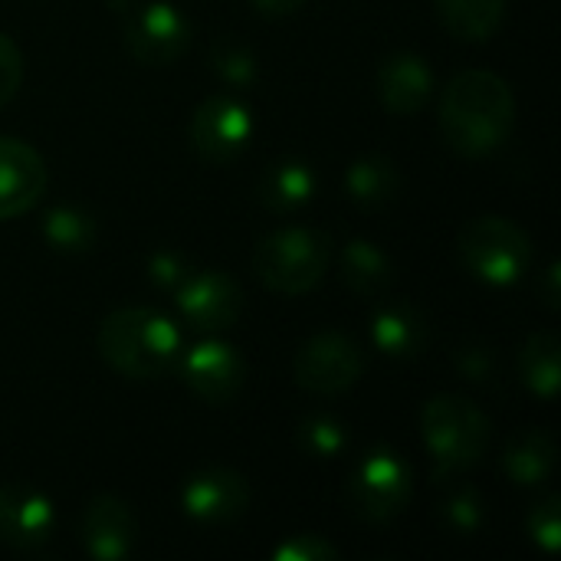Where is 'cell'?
Masks as SVG:
<instances>
[{
	"label": "cell",
	"instance_id": "1",
	"mask_svg": "<svg viewBox=\"0 0 561 561\" xmlns=\"http://www.w3.org/2000/svg\"><path fill=\"white\" fill-rule=\"evenodd\" d=\"M440 131L463 158H483L506 145L516 125V95L490 69L457 72L440 95Z\"/></svg>",
	"mask_w": 561,
	"mask_h": 561
},
{
	"label": "cell",
	"instance_id": "2",
	"mask_svg": "<svg viewBox=\"0 0 561 561\" xmlns=\"http://www.w3.org/2000/svg\"><path fill=\"white\" fill-rule=\"evenodd\" d=\"M105 365L131 381H151L181 358L178 325L154 309H118L102 319L95 335Z\"/></svg>",
	"mask_w": 561,
	"mask_h": 561
},
{
	"label": "cell",
	"instance_id": "3",
	"mask_svg": "<svg viewBox=\"0 0 561 561\" xmlns=\"http://www.w3.org/2000/svg\"><path fill=\"white\" fill-rule=\"evenodd\" d=\"M421 434L440 477L467 473L490 447V417L470 398L434 394L421 411Z\"/></svg>",
	"mask_w": 561,
	"mask_h": 561
},
{
	"label": "cell",
	"instance_id": "4",
	"mask_svg": "<svg viewBox=\"0 0 561 561\" xmlns=\"http://www.w3.org/2000/svg\"><path fill=\"white\" fill-rule=\"evenodd\" d=\"M329 266V237L312 227H283L266 233L253 250V276L279 296L316 289Z\"/></svg>",
	"mask_w": 561,
	"mask_h": 561
},
{
	"label": "cell",
	"instance_id": "5",
	"mask_svg": "<svg viewBox=\"0 0 561 561\" xmlns=\"http://www.w3.org/2000/svg\"><path fill=\"white\" fill-rule=\"evenodd\" d=\"M457 253L463 266L490 286H513L533 266L529 233L500 214H483L463 224L457 237Z\"/></svg>",
	"mask_w": 561,
	"mask_h": 561
},
{
	"label": "cell",
	"instance_id": "6",
	"mask_svg": "<svg viewBox=\"0 0 561 561\" xmlns=\"http://www.w3.org/2000/svg\"><path fill=\"white\" fill-rule=\"evenodd\" d=\"M414 493L411 467L391 447L368 450L348 477L352 513L368 526H385L398 519Z\"/></svg>",
	"mask_w": 561,
	"mask_h": 561
},
{
	"label": "cell",
	"instance_id": "7",
	"mask_svg": "<svg viewBox=\"0 0 561 561\" xmlns=\"http://www.w3.org/2000/svg\"><path fill=\"white\" fill-rule=\"evenodd\" d=\"M250 138H253V108L230 92L207 95L191 115V148L210 164H227L240 158Z\"/></svg>",
	"mask_w": 561,
	"mask_h": 561
},
{
	"label": "cell",
	"instance_id": "8",
	"mask_svg": "<svg viewBox=\"0 0 561 561\" xmlns=\"http://www.w3.org/2000/svg\"><path fill=\"white\" fill-rule=\"evenodd\" d=\"M293 375L296 385L312 394H342L362 381L365 352L342 332H319L299 348Z\"/></svg>",
	"mask_w": 561,
	"mask_h": 561
},
{
	"label": "cell",
	"instance_id": "9",
	"mask_svg": "<svg viewBox=\"0 0 561 561\" xmlns=\"http://www.w3.org/2000/svg\"><path fill=\"white\" fill-rule=\"evenodd\" d=\"M125 46L145 66H171L191 46V20L168 0H145L125 16Z\"/></svg>",
	"mask_w": 561,
	"mask_h": 561
},
{
	"label": "cell",
	"instance_id": "10",
	"mask_svg": "<svg viewBox=\"0 0 561 561\" xmlns=\"http://www.w3.org/2000/svg\"><path fill=\"white\" fill-rule=\"evenodd\" d=\"M174 302L197 332H227L243 312V293L224 270H191V276L174 289Z\"/></svg>",
	"mask_w": 561,
	"mask_h": 561
},
{
	"label": "cell",
	"instance_id": "11",
	"mask_svg": "<svg viewBox=\"0 0 561 561\" xmlns=\"http://www.w3.org/2000/svg\"><path fill=\"white\" fill-rule=\"evenodd\" d=\"M184 385L207 404H227L240 394L247 381V362L243 355L220 339H204L181 352L178 358Z\"/></svg>",
	"mask_w": 561,
	"mask_h": 561
},
{
	"label": "cell",
	"instance_id": "12",
	"mask_svg": "<svg viewBox=\"0 0 561 561\" xmlns=\"http://www.w3.org/2000/svg\"><path fill=\"white\" fill-rule=\"evenodd\" d=\"M250 483L230 467H204L181 486V510L187 519L204 526H224L247 513Z\"/></svg>",
	"mask_w": 561,
	"mask_h": 561
},
{
	"label": "cell",
	"instance_id": "13",
	"mask_svg": "<svg viewBox=\"0 0 561 561\" xmlns=\"http://www.w3.org/2000/svg\"><path fill=\"white\" fill-rule=\"evenodd\" d=\"M56 513L46 493L23 486V483H3L0 486V542L20 552H36L53 539Z\"/></svg>",
	"mask_w": 561,
	"mask_h": 561
},
{
	"label": "cell",
	"instance_id": "14",
	"mask_svg": "<svg viewBox=\"0 0 561 561\" xmlns=\"http://www.w3.org/2000/svg\"><path fill=\"white\" fill-rule=\"evenodd\" d=\"M138 519L131 506L112 493H99L85 503L82 513V546L92 559L122 561L135 552Z\"/></svg>",
	"mask_w": 561,
	"mask_h": 561
},
{
	"label": "cell",
	"instance_id": "15",
	"mask_svg": "<svg viewBox=\"0 0 561 561\" xmlns=\"http://www.w3.org/2000/svg\"><path fill=\"white\" fill-rule=\"evenodd\" d=\"M46 161L23 138L0 135V220L20 217L46 191Z\"/></svg>",
	"mask_w": 561,
	"mask_h": 561
},
{
	"label": "cell",
	"instance_id": "16",
	"mask_svg": "<svg viewBox=\"0 0 561 561\" xmlns=\"http://www.w3.org/2000/svg\"><path fill=\"white\" fill-rule=\"evenodd\" d=\"M378 99L391 115H417L434 92V69L421 53L398 49L378 66Z\"/></svg>",
	"mask_w": 561,
	"mask_h": 561
},
{
	"label": "cell",
	"instance_id": "17",
	"mask_svg": "<svg viewBox=\"0 0 561 561\" xmlns=\"http://www.w3.org/2000/svg\"><path fill=\"white\" fill-rule=\"evenodd\" d=\"M371 342L378 345L381 355L408 362L427 348L431 325L411 302H385L371 316Z\"/></svg>",
	"mask_w": 561,
	"mask_h": 561
},
{
	"label": "cell",
	"instance_id": "18",
	"mask_svg": "<svg viewBox=\"0 0 561 561\" xmlns=\"http://www.w3.org/2000/svg\"><path fill=\"white\" fill-rule=\"evenodd\" d=\"M556 457H559V444H556V434L546 431V427H529L523 434H516L503 454V473L523 486V490H533V486H542L552 470H556Z\"/></svg>",
	"mask_w": 561,
	"mask_h": 561
},
{
	"label": "cell",
	"instance_id": "19",
	"mask_svg": "<svg viewBox=\"0 0 561 561\" xmlns=\"http://www.w3.org/2000/svg\"><path fill=\"white\" fill-rule=\"evenodd\" d=\"M316 187H319V178L306 161L283 158L263 171V178L256 184V197L266 210L289 214V210L306 207L316 197Z\"/></svg>",
	"mask_w": 561,
	"mask_h": 561
},
{
	"label": "cell",
	"instance_id": "20",
	"mask_svg": "<svg viewBox=\"0 0 561 561\" xmlns=\"http://www.w3.org/2000/svg\"><path fill=\"white\" fill-rule=\"evenodd\" d=\"M339 270H342V283L355 296H365V299H375V296L388 293V286L394 283L391 256L378 243H371L365 237H355V240L345 243Z\"/></svg>",
	"mask_w": 561,
	"mask_h": 561
},
{
	"label": "cell",
	"instance_id": "21",
	"mask_svg": "<svg viewBox=\"0 0 561 561\" xmlns=\"http://www.w3.org/2000/svg\"><path fill=\"white\" fill-rule=\"evenodd\" d=\"M398 191H401V171L381 151L355 158L345 171V194H348V201H355L365 210L391 204L398 197Z\"/></svg>",
	"mask_w": 561,
	"mask_h": 561
},
{
	"label": "cell",
	"instance_id": "22",
	"mask_svg": "<svg viewBox=\"0 0 561 561\" xmlns=\"http://www.w3.org/2000/svg\"><path fill=\"white\" fill-rule=\"evenodd\" d=\"M519 378L523 385L552 401L559 394L561 385V342L556 332H536L526 339L523 352H519Z\"/></svg>",
	"mask_w": 561,
	"mask_h": 561
},
{
	"label": "cell",
	"instance_id": "23",
	"mask_svg": "<svg viewBox=\"0 0 561 561\" xmlns=\"http://www.w3.org/2000/svg\"><path fill=\"white\" fill-rule=\"evenodd\" d=\"M506 3L510 0H437V13L457 39L483 43L500 30Z\"/></svg>",
	"mask_w": 561,
	"mask_h": 561
},
{
	"label": "cell",
	"instance_id": "24",
	"mask_svg": "<svg viewBox=\"0 0 561 561\" xmlns=\"http://www.w3.org/2000/svg\"><path fill=\"white\" fill-rule=\"evenodd\" d=\"M43 240L56 253L79 256V253H89L99 243V224L85 207L59 204V207L43 214Z\"/></svg>",
	"mask_w": 561,
	"mask_h": 561
},
{
	"label": "cell",
	"instance_id": "25",
	"mask_svg": "<svg viewBox=\"0 0 561 561\" xmlns=\"http://www.w3.org/2000/svg\"><path fill=\"white\" fill-rule=\"evenodd\" d=\"M299 444H302V450L309 457L332 460V457H339L345 450L348 434H345V424L335 414H309L299 424Z\"/></svg>",
	"mask_w": 561,
	"mask_h": 561
},
{
	"label": "cell",
	"instance_id": "26",
	"mask_svg": "<svg viewBox=\"0 0 561 561\" xmlns=\"http://www.w3.org/2000/svg\"><path fill=\"white\" fill-rule=\"evenodd\" d=\"M210 66L214 72L230 82V85H250L260 72V62L253 56L250 46L237 43V39H220L210 46Z\"/></svg>",
	"mask_w": 561,
	"mask_h": 561
},
{
	"label": "cell",
	"instance_id": "27",
	"mask_svg": "<svg viewBox=\"0 0 561 561\" xmlns=\"http://www.w3.org/2000/svg\"><path fill=\"white\" fill-rule=\"evenodd\" d=\"M440 519L450 533L457 536H473L483 523H486V503L480 500L477 490L460 486L454 490L444 503H440Z\"/></svg>",
	"mask_w": 561,
	"mask_h": 561
},
{
	"label": "cell",
	"instance_id": "28",
	"mask_svg": "<svg viewBox=\"0 0 561 561\" xmlns=\"http://www.w3.org/2000/svg\"><path fill=\"white\" fill-rule=\"evenodd\" d=\"M529 536L539 549H546L549 556H556L561 546V500L552 496H542L533 510H529Z\"/></svg>",
	"mask_w": 561,
	"mask_h": 561
},
{
	"label": "cell",
	"instance_id": "29",
	"mask_svg": "<svg viewBox=\"0 0 561 561\" xmlns=\"http://www.w3.org/2000/svg\"><path fill=\"white\" fill-rule=\"evenodd\" d=\"M342 556L325 536H316V533H299V536H289L283 546L273 549V559L276 561H335Z\"/></svg>",
	"mask_w": 561,
	"mask_h": 561
},
{
	"label": "cell",
	"instance_id": "30",
	"mask_svg": "<svg viewBox=\"0 0 561 561\" xmlns=\"http://www.w3.org/2000/svg\"><path fill=\"white\" fill-rule=\"evenodd\" d=\"M191 276V266H187V260L181 256V253H174V250H161V253H154L151 260H148V279L158 286V289H178L184 279Z\"/></svg>",
	"mask_w": 561,
	"mask_h": 561
},
{
	"label": "cell",
	"instance_id": "31",
	"mask_svg": "<svg viewBox=\"0 0 561 561\" xmlns=\"http://www.w3.org/2000/svg\"><path fill=\"white\" fill-rule=\"evenodd\" d=\"M20 82H23V53L7 33H0V105H7L16 95Z\"/></svg>",
	"mask_w": 561,
	"mask_h": 561
},
{
	"label": "cell",
	"instance_id": "32",
	"mask_svg": "<svg viewBox=\"0 0 561 561\" xmlns=\"http://www.w3.org/2000/svg\"><path fill=\"white\" fill-rule=\"evenodd\" d=\"M460 368L470 381H486L493 375V352L490 348H470L460 355Z\"/></svg>",
	"mask_w": 561,
	"mask_h": 561
},
{
	"label": "cell",
	"instance_id": "33",
	"mask_svg": "<svg viewBox=\"0 0 561 561\" xmlns=\"http://www.w3.org/2000/svg\"><path fill=\"white\" fill-rule=\"evenodd\" d=\"M546 279H542V299H546V309H559V299H561V270L559 263H549V270L542 273Z\"/></svg>",
	"mask_w": 561,
	"mask_h": 561
},
{
	"label": "cell",
	"instance_id": "34",
	"mask_svg": "<svg viewBox=\"0 0 561 561\" xmlns=\"http://www.w3.org/2000/svg\"><path fill=\"white\" fill-rule=\"evenodd\" d=\"M306 0H253L256 13L260 16H270V20H279V16H289L302 7Z\"/></svg>",
	"mask_w": 561,
	"mask_h": 561
}]
</instances>
